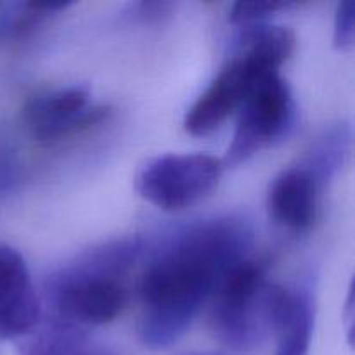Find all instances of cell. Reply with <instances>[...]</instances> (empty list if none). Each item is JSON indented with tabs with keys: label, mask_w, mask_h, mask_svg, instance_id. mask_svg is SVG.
<instances>
[{
	"label": "cell",
	"mask_w": 355,
	"mask_h": 355,
	"mask_svg": "<svg viewBox=\"0 0 355 355\" xmlns=\"http://www.w3.org/2000/svg\"><path fill=\"white\" fill-rule=\"evenodd\" d=\"M295 118V101L286 80L277 73L266 75L239 107L234 137L224 166H238L283 137Z\"/></svg>",
	"instance_id": "obj_6"
},
{
	"label": "cell",
	"mask_w": 355,
	"mask_h": 355,
	"mask_svg": "<svg viewBox=\"0 0 355 355\" xmlns=\"http://www.w3.org/2000/svg\"><path fill=\"white\" fill-rule=\"evenodd\" d=\"M355 9L352 2L338 3L335 17V47L347 51L354 47L355 40Z\"/></svg>",
	"instance_id": "obj_14"
},
{
	"label": "cell",
	"mask_w": 355,
	"mask_h": 355,
	"mask_svg": "<svg viewBox=\"0 0 355 355\" xmlns=\"http://www.w3.org/2000/svg\"><path fill=\"white\" fill-rule=\"evenodd\" d=\"M135 250L128 245L107 246L92 259L52 277L47 293L58 319L75 326H101L116 319L125 305L120 276Z\"/></svg>",
	"instance_id": "obj_3"
},
{
	"label": "cell",
	"mask_w": 355,
	"mask_h": 355,
	"mask_svg": "<svg viewBox=\"0 0 355 355\" xmlns=\"http://www.w3.org/2000/svg\"><path fill=\"white\" fill-rule=\"evenodd\" d=\"M263 318L266 324L276 333L274 355H309L314 333V309L304 290L267 284Z\"/></svg>",
	"instance_id": "obj_9"
},
{
	"label": "cell",
	"mask_w": 355,
	"mask_h": 355,
	"mask_svg": "<svg viewBox=\"0 0 355 355\" xmlns=\"http://www.w3.org/2000/svg\"><path fill=\"white\" fill-rule=\"evenodd\" d=\"M295 49V35L284 26L252 24L241 35L239 49L214 82L187 111L184 127L193 135L217 130L266 75L279 71Z\"/></svg>",
	"instance_id": "obj_2"
},
{
	"label": "cell",
	"mask_w": 355,
	"mask_h": 355,
	"mask_svg": "<svg viewBox=\"0 0 355 355\" xmlns=\"http://www.w3.org/2000/svg\"><path fill=\"white\" fill-rule=\"evenodd\" d=\"M40 319V302L23 257L0 246V338L14 340L33 331Z\"/></svg>",
	"instance_id": "obj_8"
},
{
	"label": "cell",
	"mask_w": 355,
	"mask_h": 355,
	"mask_svg": "<svg viewBox=\"0 0 355 355\" xmlns=\"http://www.w3.org/2000/svg\"><path fill=\"white\" fill-rule=\"evenodd\" d=\"M350 139H352L350 128L347 125H338L326 132L314 144L309 155V163L304 166L315 177L321 187L343 165V159L350 148Z\"/></svg>",
	"instance_id": "obj_12"
},
{
	"label": "cell",
	"mask_w": 355,
	"mask_h": 355,
	"mask_svg": "<svg viewBox=\"0 0 355 355\" xmlns=\"http://www.w3.org/2000/svg\"><path fill=\"white\" fill-rule=\"evenodd\" d=\"M248 243V229L236 218H215L175 236L142 276L141 342L155 350L173 345L225 272L241 262Z\"/></svg>",
	"instance_id": "obj_1"
},
{
	"label": "cell",
	"mask_w": 355,
	"mask_h": 355,
	"mask_svg": "<svg viewBox=\"0 0 355 355\" xmlns=\"http://www.w3.org/2000/svg\"><path fill=\"white\" fill-rule=\"evenodd\" d=\"M319 191L321 186L304 165L291 166L270 184L267 210L272 220L284 229L302 232L318 217Z\"/></svg>",
	"instance_id": "obj_10"
},
{
	"label": "cell",
	"mask_w": 355,
	"mask_h": 355,
	"mask_svg": "<svg viewBox=\"0 0 355 355\" xmlns=\"http://www.w3.org/2000/svg\"><path fill=\"white\" fill-rule=\"evenodd\" d=\"M110 110L89 106V92L82 87H68L44 94L24 107V123L35 139L44 142L59 141L99 123Z\"/></svg>",
	"instance_id": "obj_7"
},
{
	"label": "cell",
	"mask_w": 355,
	"mask_h": 355,
	"mask_svg": "<svg viewBox=\"0 0 355 355\" xmlns=\"http://www.w3.org/2000/svg\"><path fill=\"white\" fill-rule=\"evenodd\" d=\"M266 266L243 259L225 272L215 290L211 324L231 349L245 350L259 338L263 318Z\"/></svg>",
	"instance_id": "obj_5"
},
{
	"label": "cell",
	"mask_w": 355,
	"mask_h": 355,
	"mask_svg": "<svg viewBox=\"0 0 355 355\" xmlns=\"http://www.w3.org/2000/svg\"><path fill=\"white\" fill-rule=\"evenodd\" d=\"M224 168L222 159L205 153L163 155L142 166L135 189L162 210L180 211L210 196Z\"/></svg>",
	"instance_id": "obj_4"
},
{
	"label": "cell",
	"mask_w": 355,
	"mask_h": 355,
	"mask_svg": "<svg viewBox=\"0 0 355 355\" xmlns=\"http://www.w3.org/2000/svg\"><path fill=\"white\" fill-rule=\"evenodd\" d=\"M352 297H354V291H352V288H350L349 290V300H347V312H345V315H347V331H349V336L350 338H352V322H354V315H352V309H354V300H352Z\"/></svg>",
	"instance_id": "obj_15"
},
{
	"label": "cell",
	"mask_w": 355,
	"mask_h": 355,
	"mask_svg": "<svg viewBox=\"0 0 355 355\" xmlns=\"http://www.w3.org/2000/svg\"><path fill=\"white\" fill-rule=\"evenodd\" d=\"M19 352L21 355H113L104 347L90 342L80 326L61 319L28 333Z\"/></svg>",
	"instance_id": "obj_11"
},
{
	"label": "cell",
	"mask_w": 355,
	"mask_h": 355,
	"mask_svg": "<svg viewBox=\"0 0 355 355\" xmlns=\"http://www.w3.org/2000/svg\"><path fill=\"white\" fill-rule=\"evenodd\" d=\"M293 3L290 2H238L232 6L229 12V21L232 24L241 26H252V24L262 23L263 17L277 12V10L290 9Z\"/></svg>",
	"instance_id": "obj_13"
}]
</instances>
